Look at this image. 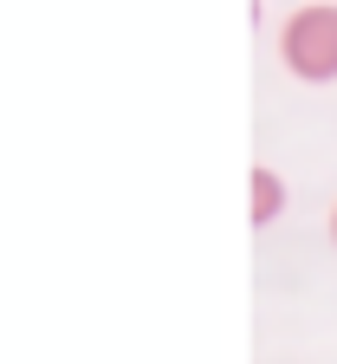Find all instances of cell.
<instances>
[{"label": "cell", "instance_id": "6da1fadb", "mask_svg": "<svg viewBox=\"0 0 337 364\" xmlns=\"http://www.w3.org/2000/svg\"><path fill=\"white\" fill-rule=\"evenodd\" d=\"M279 65L299 85H331L337 78V7H299L279 26Z\"/></svg>", "mask_w": 337, "mask_h": 364}, {"label": "cell", "instance_id": "7a4b0ae2", "mask_svg": "<svg viewBox=\"0 0 337 364\" xmlns=\"http://www.w3.org/2000/svg\"><path fill=\"white\" fill-rule=\"evenodd\" d=\"M279 215H285V182L260 163V169H253V215H247V221H253V228H272Z\"/></svg>", "mask_w": 337, "mask_h": 364}, {"label": "cell", "instance_id": "3957f363", "mask_svg": "<svg viewBox=\"0 0 337 364\" xmlns=\"http://www.w3.org/2000/svg\"><path fill=\"white\" fill-rule=\"evenodd\" d=\"M331 247H337V208H331Z\"/></svg>", "mask_w": 337, "mask_h": 364}]
</instances>
